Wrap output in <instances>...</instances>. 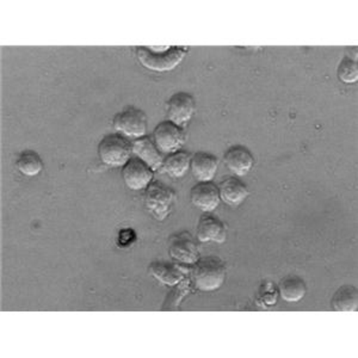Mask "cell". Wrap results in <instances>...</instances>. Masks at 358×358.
<instances>
[{
    "label": "cell",
    "instance_id": "obj_1",
    "mask_svg": "<svg viewBox=\"0 0 358 358\" xmlns=\"http://www.w3.org/2000/svg\"><path fill=\"white\" fill-rule=\"evenodd\" d=\"M189 52L187 47L151 45L138 47L136 57L140 64L155 72H166L176 69Z\"/></svg>",
    "mask_w": 358,
    "mask_h": 358
},
{
    "label": "cell",
    "instance_id": "obj_2",
    "mask_svg": "<svg viewBox=\"0 0 358 358\" xmlns=\"http://www.w3.org/2000/svg\"><path fill=\"white\" fill-rule=\"evenodd\" d=\"M192 275L199 289L203 292L219 289L226 278V265L219 257L200 258L192 265Z\"/></svg>",
    "mask_w": 358,
    "mask_h": 358
},
{
    "label": "cell",
    "instance_id": "obj_3",
    "mask_svg": "<svg viewBox=\"0 0 358 358\" xmlns=\"http://www.w3.org/2000/svg\"><path fill=\"white\" fill-rule=\"evenodd\" d=\"M131 153V143L121 134L106 135L98 146V155L108 166H124Z\"/></svg>",
    "mask_w": 358,
    "mask_h": 358
},
{
    "label": "cell",
    "instance_id": "obj_4",
    "mask_svg": "<svg viewBox=\"0 0 358 358\" xmlns=\"http://www.w3.org/2000/svg\"><path fill=\"white\" fill-rule=\"evenodd\" d=\"M173 202L175 192L165 184L152 182L146 187L145 206L157 220L163 221L171 213Z\"/></svg>",
    "mask_w": 358,
    "mask_h": 358
},
{
    "label": "cell",
    "instance_id": "obj_5",
    "mask_svg": "<svg viewBox=\"0 0 358 358\" xmlns=\"http://www.w3.org/2000/svg\"><path fill=\"white\" fill-rule=\"evenodd\" d=\"M114 128L126 138H143L147 131L146 114L134 106H128L115 116Z\"/></svg>",
    "mask_w": 358,
    "mask_h": 358
},
{
    "label": "cell",
    "instance_id": "obj_6",
    "mask_svg": "<svg viewBox=\"0 0 358 358\" xmlns=\"http://www.w3.org/2000/svg\"><path fill=\"white\" fill-rule=\"evenodd\" d=\"M153 140L163 155H171L179 151L185 143V133L182 127L177 126L171 121H163L155 127Z\"/></svg>",
    "mask_w": 358,
    "mask_h": 358
},
{
    "label": "cell",
    "instance_id": "obj_7",
    "mask_svg": "<svg viewBox=\"0 0 358 358\" xmlns=\"http://www.w3.org/2000/svg\"><path fill=\"white\" fill-rule=\"evenodd\" d=\"M166 110L169 121L184 128L195 114V101L187 92H177L167 101Z\"/></svg>",
    "mask_w": 358,
    "mask_h": 358
},
{
    "label": "cell",
    "instance_id": "obj_8",
    "mask_svg": "<svg viewBox=\"0 0 358 358\" xmlns=\"http://www.w3.org/2000/svg\"><path fill=\"white\" fill-rule=\"evenodd\" d=\"M122 177L131 190H143L153 182V170L141 159L131 157L123 166Z\"/></svg>",
    "mask_w": 358,
    "mask_h": 358
},
{
    "label": "cell",
    "instance_id": "obj_9",
    "mask_svg": "<svg viewBox=\"0 0 358 358\" xmlns=\"http://www.w3.org/2000/svg\"><path fill=\"white\" fill-rule=\"evenodd\" d=\"M169 252L176 261L185 265H194L200 259V251L187 232L177 233L171 236Z\"/></svg>",
    "mask_w": 358,
    "mask_h": 358
},
{
    "label": "cell",
    "instance_id": "obj_10",
    "mask_svg": "<svg viewBox=\"0 0 358 358\" xmlns=\"http://www.w3.org/2000/svg\"><path fill=\"white\" fill-rule=\"evenodd\" d=\"M190 199L195 207L204 213H212L220 204L219 187L212 182H199L190 192Z\"/></svg>",
    "mask_w": 358,
    "mask_h": 358
},
{
    "label": "cell",
    "instance_id": "obj_11",
    "mask_svg": "<svg viewBox=\"0 0 358 358\" xmlns=\"http://www.w3.org/2000/svg\"><path fill=\"white\" fill-rule=\"evenodd\" d=\"M131 150L136 155V158L141 159L143 163L151 167L153 171H157L163 166L165 157L162 152L159 151L155 140L151 136L145 135L143 138H136L131 143Z\"/></svg>",
    "mask_w": 358,
    "mask_h": 358
},
{
    "label": "cell",
    "instance_id": "obj_12",
    "mask_svg": "<svg viewBox=\"0 0 358 358\" xmlns=\"http://www.w3.org/2000/svg\"><path fill=\"white\" fill-rule=\"evenodd\" d=\"M197 238L202 243H208V241L224 243L227 238V228L219 217L206 213L201 216L199 221Z\"/></svg>",
    "mask_w": 358,
    "mask_h": 358
},
{
    "label": "cell",
    "instance_id": "obj_13",
    "mask_svg": "<svg viewBox=\"0 0 358 358\" xmlns=\"http://www.w3.org/2000/svg\"><path fill=\"white\" fill-rule=\"evenodd\" d=\"M224 164L229 171L241 177L251 171L255 164V158L246 147L233 146L228 148V151L224 155Z\"/></svg>",
    "mask_w": 358,
    "mask_h": 358
},
{
    "label": "cell",
    "instance_id": "obj_14",
    "mask_svg": "<svg viewBox=\"0 0 358 358\" xmlns=\"http://www.w3.org/2000/svg\"><path fill=\"white\" fill-rule=\"evenodd\" d=\"M220 199L231 207H238L248 196V187L236 177H226L219 185Z\"/></svg>",
    "mask_w": 358,
    "mask_h": 358
},
{
    "label": "cell",
    "instance_id": "obj_15",
    "mask_svg": "<svg viewBox=\"0 0 358 358\" xmlns=\"http://www.w3.org/2000/svg\"><path fill=\"white\" fill-rule=\"evenodd\" d=\"M190 170L199 182H212L217 170V159L207 152H197L192 157Z\"/></svg>",
    "mask_w": 358,
    "mask_h": 358
},
{
    "label": "cell",
    "instance_id": "obj_16",
    "mask_svg": "<svg viewBox=\"0 0 358 358\" xmlns=\"http://www.w3.org/2000/svg\"><path fill=\"white\" fill-rule=\"evenodd\" d=\"M332 307L337 312L351 313L358 308V292L354 285H345L338 288L332 296Z\"/></svg>",
    "mask_w": 358,
    "mask_h": 358
},
{
    "label": "cell",
    "instance_id": "obj_17",
    "mask_svg": "<svg viewBox=\"0 0 358 358\" xmlns=\"http://www.w3.org/2000/svg\"><path fill=\"white\" fill-rule=\"evenodd\" d=\"M150 273L158 281L167 285H178L184 277L182 268L169 262H153L150 264Z\"/></svg>",
    "mask_w": 358,
    "mask_h": 358
},
{
    "label": "cell",
    "instance_id": "obj_18",
    "mask_svg": "<svg viewBox=\"0 0 358 358\" xmlns=\"http://www.w3.org/2000/svg\"><path fill=\"white\" fill-rule=\"evenodd\" d=\"M190 163H192V155L179 150L165 157L162 170L166 172L167 175L172 178H180L190 169Z\"/></svg>",
    "mask_w": 358,
    "mask_h": 358
},
{
    "label": "cell",
    "instance_id": "obj_19",
    "mask_svg": "<svg viewBox=\"0 0 358 358\" xmlns=\"http://www.w3.org/2000/svg\"><path fill=\"white\" fill-rule=\"evenodd\" d=\"M278 292L285 301L297 302L305 296L307 288H306L305 281L302 280L301 277L289 275V276L282 278L278 285Z\"/></svg>",
    "mask_w": 358,
    "mask_h": 358
},
{
    "label": "cell",
    "instance_id": "obj_20",
    "mask_svg": "<svg viewBox=\"0 0 358 358\" xmlns=\"http://www.w3.org/2000/svg\"><path fill=\"white\" fill-rule=\"evenodd\" d=\"M16 166L18 171L23 173V175L33 177L41 172L43 163L40 155H37L36 152L31 151V150H25L22 152L21 155H18L16 160Z\"/></svg>",
    "mask_w": 358,
    "mask_h": 358
},
{
    "label": "cell",
    "instance_id": "obj_21",
    "mask_svg": "<svg viewBox=\"0 0 358 358\" xmlns=\"http://www.w3.org/2000/svg\"><path fill=\"white\" fill-rule=\"evenodd\" d=\"M338 78L345 84H354L358 79V65L356 59L345 57L337 69Z\"/></svg>",
    "mask_w": 358,
    "mask_h": 358
},
{
    "label": "cell",
    "instance_id": "obj_22",
    "mask_svg": "<svg viewBox=\"0 0 358 358\" xmlns=\"http://www.w3.org/2000/svg\"><path fill=\"white\" fill-rule=\"evenodd\" d=\"M131 236H135L134 232L131 231V233H129V236H126V231H122V232L120 233V243L123 245L128 244V243H131V241H133V239L134 238H129Z\"/></svg>",
    "mask_w": 358,
    "mask_h": 358
}]
</instances>
